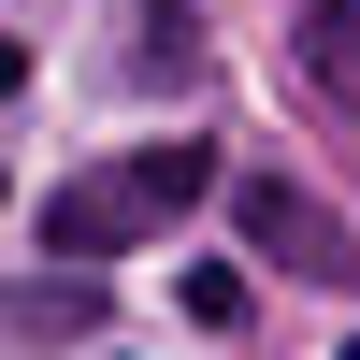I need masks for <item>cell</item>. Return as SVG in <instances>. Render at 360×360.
<instances>
[{
    "mask_svg": "<svg viewBox=\"0 0 360 360\" xmlns=\"http://www.w3.org/2000/svg\"><path fill=\"white\" fill-rule=\"evenodd\" d=\"M202 188H217V144H144V159H115V173H72V188L44 202V259H115L159 217H188Z\"/></svg>",
    "mask_w": 360,
    "mask_h": 360,
    "instance_id": "cell-1",
    "label": "cell"
},
{
    "mask_svg": "<svg viewBox=\"0 0 360 360\" xmlns=\"http://www.w3.org/2000/svg\"><path fill=\"white\" fill-rule=\"evenodd\" d=\"M231 231H245V259H274L303 288H360V231L317 188H288V173H231Z\"/></svg>",
    "mask_w": 360,
    "mask_h": 360,
    "instance_id": "cell-2",
    "label": "cell"
},
{
    "mask_svg": "<svg viewBox=\"0 0 360 360\" xmlns=\"http://www.w3.org/2000/svg\"><path fill=\"white\" fill-rule=\"evenodd\" d=\"M303 72L332 101H360V0H303Z\"/></svg>",
    "mask_w": 360,
    "mask_h": 360,
    "instance_id": "cell-3",
    "label": "cell"
},
{
    "mask_svg": "<svg viewBox=\"0 0 360 360\" xmlns=\"http://www.w3.org/2000/svg\"><path fill=\"white\" fill-rule=\"evenodd\" d=\"M188 58H202V15H188V0H159L144 44H130V72H188Z\"/></svg>",
    "mask_w": 360,
    "mask_h": 360,
    "instance_id": "cell-4",
    "label": "cell"
},
{
    "mask_svg": "<svg viewBox=\"0 0 360 360\" xmlns=\"http://www.w3.org/2000/svg\"><path fill=\"white\" fill-rule=\"evenodd\" d=\"M188 317H202V332H245V274H231V259H202V274H188Z\"/></svg>",
    "mask_w": 360,
    "mask_h": 360,
    "instance_id": "cell-5",
    "label": "cell"
},
{
    "mask_svg": "<svg viewBox=\"0 0 360 360\" xmlns=\"http://www.w3.org/2000/svg\"><path fill=\"white\" fill-rule=\"evenodd\" d=\"M346 360H360V346H346Z\"/></svg>",
    "mask_w": 360,
    "mask_h": 360,
    "instance_id": "cell-6",
    "label": "cell"
}]
</instances>
